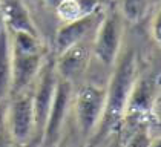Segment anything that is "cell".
Returning <instances> with one entry per match:
<instances>
[{
  "label": "cell",
  "instance_id": "6da1fadb",
  "mask_svg": "<svg viewBox=\"0 0 161 147\" xmlns=\"http://www.w3.org/2000/svg\"><path fill=\"white\" fill-rule=\"evenodd\" d=\"M138 78L135 52L129 49L121 58H117L115 69L109 81V87H106V101L104 110L98 122L97 130L94 132V138L91 147L103 141L108 135L120 130L124 124L126 107L129 103V97Z\"/></svg>",
  "mask_w": 161,
  "mask_h": 147
},
{
  "label": "cell",
  "instance_id": "7a4b0ae2",
  "mask_svg": "<svg viewBox=\"0 0 161 147\" xmlns=\"http://www.w3.org/2000/svg\"><path fill=\"white\" fill-rule=\"evenodd\" d=\"M106 101V87L85 84L75 94L77 126L83 136H89L98 127Z\"/></svg>",
  "mask_w": 161,
  "mask_h": 147
},
{
  "label": "cell",
  "instance_id": "3957f363",
  "mask_svg": "<svg viewBox=\"0 0 161 147\" xmlns=\"http://www.w3.org/2000/svg\"><path fill=\"white\" fill-rule=\"evenodd\" d=\"M92 51L95 57L104 66H112L120 55L121 38H123V22L121 14L117 11L104 12L103 20L95 31Z\"/></svg>",
  "mask_w": 161,
  "mask_h": 147
},
{
  "label": "cell",
  "instance_id": "277c9868",
  "mask_svg": "<svg viewBox=\"0 0 161 147\" xmlns=\"http://www.w3.org/2000/svg\"><path fill=\"white\" fill-rule=\"evenodd\" d=\"M37 87L32 95V103H34V117H36V135L42 139L43 129L49 115V109L55 94V86L58 75L55 72V61L45 60L43 66L37 75Z\"/></svg>",
  "mask_w": 161,
  "mask_h": 147
},
{
  "label": "cell",
  "instance_id": "5b68a950",
  "mask_svg": "<svg viewBox=\"0 0 161 147\" xmlns=\"http://www.w3.org/2000/svg\"><path fill=\"white\" fill-rule=\"evenodd\" d=\"M8 133L14 143H28L36 135L34 103L31 94H19L8 110Z\"/></svg>",
  "mask_w": 161,
  "mask_h": 147
},
{
  "label": "cell",
  "instance_id": "8992f818",
  "mask_svg": "<svg viewBox=\"0 0 161 147\" xmlns=\"http://www.w3.org/2000/svg\"><path fill=\"white\" fill-rule=\"evenodd\" d=\"M71 92H72L71 83L58 78L57 86H55L54 100H52L49 109V115H48V120H46L45 129H43V135H42V146L43 147H54L57 144V141L60 139L63 122L68 115L69 103H71Z\"/></svg>",
  "mask_w": 161,
  "mask_h": 147
},
{
  "label": "cell",
  "instance_id": "52a82bcc",
  "mask_svg": "<svg viewBox=\"0 0 161 147\" xmlns=\"http://www.w3.org/2000/svg\"><path fill=\"white\" fill-rule=\"evenodd\" d=\"M103 15H104V12L100 9V11L89 14L83 19L66 22V24H63L55 35L54 46H55L57 54L66 51L68 48L74 46L80 41H85L89 37L95 35V31L103 20Z\"/></svg>",
  "mask_w": 161,
  "mask_h": 147
},
{
  "label": "cell",
  "instance_id": "ba28073f",
  "mask_svg": "<svg viewBox=\"0 0 161 147\" xmlns=\"http://www.w3.org/2000/svg\"><path fill=\"white\" fill-rule=\"evenodd\" d=\"M91 51H92V45L87 40H85L60 52L55 61V72L58 78L69 81L71 84L72 81L78 80L86 72L91 60Z\"/></svg>",
  "mask_w": 161,
  "mask_h": 147
},
{
  "label": "cell",
  "instance_id": "9c48e42d",
  "mask_svg": "<svg viewBox=\"0 0 161 147\" xmlns=\"http://www.w3.org/2000/svg\"><path fill=\"white\" fill-rule=\"evenodd\" d=\"M157 97V80L153 77L149 78H136V83L129 97L126 107L124 122L130 118L146 120L153 110V101Z\"/></svg>",
  "mask_w": 161,
  "mask_h": 147
},
{
  "label": "cell",
  "instance_id": "30bf717a",
  "mask_svg": "<svg viewBox=\"0 0 161 147\" xmlns=\"http://www.w3.org/2000/svg\"><path fill=\"white\" fill-rule=\"evenodd\" d=\"M45 54L31 55H13V78H11V95L23 94L25 89L36 81L38 72L43 66Z\"/></svg>",
  "mask_w": 161,
  "mask_h": 147
},
{
  "label": "cell",
  "instance_id": "8fae6325",
  "mask_svg": "<svg viewBox=\"0 0 161 147\" xmlns=\"http://www.w3.org/2000/svg\"><path fill=\"white\" fill-rule=\"evenodd\" d=\"M0 12L5 28L11 29L13 32H29L38 35L37 28L34 26V22L22 0H2Z\"/></svg>",
  "mask_w": 161,
  "mask_h": 147
},
{
  "label": "cell",
  "instance_id": "7c38bea8",
  "mask_svg": "<svg viewBox=\"0 0 161 147\" xmlns=\"http://www.w3.org/2000/svg\"><path fill=\"white\" fill-rule=\"evenodd\" d=\"M11 78H13V52L8 29L0 31V101L11 94Z\"/></svg>",
  "mask_w": 161,
  "mask_h": 147
},
{
  "label": "cell",
  "instance_id": "4fadbf2b",
  "mask_svg": "<svg viewBox=\"0 0 161 147\" xmlns=\"http://www.w3.org/2000/svg\"><path fill=\"white\" fill-rule=\"evenodd\" d=\"M100 9H101L100 0H63L55 8L57 15L63 22L78 20Z\"/></svg>",
  "mask_w": 161,
  "mask_h": 147
},
{
  "label": "cell",
  "instance_id": "5bb4252c",
  "mask_svg": "<svg viewBox=\"0 0 161 147\" xmlns=\"http://www.w3.org/2000/svg\"><path fill=\"white\" fill-rule=\"evenodd\" d=\"M13 55H31L43 52L38 35L29 32H14V40L11 45Z\"/></svg>",
  "mask_w": 161,
  "mask_h": 147
},
{
  "label": "cell",
  "instance_id": "9a60e30c",
  "mask_svg": "<svg viewBox=\"0 0 161 147\" xmlns=\"http://www.w3.org/2000/svg\"><path fill=\"white\" fill-rule=\"evenodd\" d=\"M118 2H120L121 15L129 22L141 20L147 11L149 0H118Z\"/></svg>",
  "mask_w": 161,
  "mask_h": 147
},
{
  "label": "cell",
  "instance_id": "2e32d148",
  "mask_svg": "<svg viewBox=\"0 0 161 147\" xmlns=\"http://www.w3.org/2000/svg\"><path fill=\"white\" fill-rule=\"evenodd\" d=\"M124 147H152V136L149 126H144L143 129H138L135 133L129 138Z\"/></svg>",
  "mask_w": 161,
  "mask_h": 147
},
{
  "label": "cell",
  "instance_id": "e0dca14e",
  "mask_svg": "<svg viewBox=\"0 0 161 147\" xmlns=\"http://www.w3.org/2000/svg\"><path fill=\"white\" fill-rule=\"evenodd\" d=\"M152 35L157 41H160V35H161V31H160V14L155 15L153 19V23H152Z\"/></svg>",
  "mask_w": 161,
  "mask_h": 147
},
{
  "label": "cell",
  "instance_id": "ac0fdd59",
  "mask_svg": "<svg viewBox=\"0 0 161 147\" xmlns=\"http://www.w3.org/2000/svg\"><path fill=\"white\" fill-rule=\"evenodd\" d=\"M42 144V141L38 139L37 141V138H32L31 141H28V143H14L13 141V144H11V147H38Z\"/></svg>",
  "mask_w": 161,
  "mask_h": 147
},
{
  "label": "cell",
  "instance_id": "d6986e66",
  "mask_svg": "<svg viewBox=\"0 0 161 147\" xmlns=\"http://www.w3.org/2000/svg\"><path fill=\"white\" fill-rule=\"evenodd\" d=\"M11 144H13V139L9 133L0 132V147H11Z\"/></svg>",
  "mask_w": 161,
  "mask_h": 147
},
{
  "label": "cell",
  "instance_id": "ffe728a7",
  "mask_svg": "<svg viewBox=\"0 0 161 147\" xmlns=\"http://www.w3.org/2000/svg\"><path fill=\"white\" fill-rule=\"evenodd\" d=\"M63 0H46V3L49 5V6H52V8H57L60 3H62Z\"/></svg>",
  "mask_w": 161,
  "mask_h": 147
},
{
  "label": "cell",
  "instance_id": "44dd1931",
  "mask_svg": "<svg viewBox=\"0 0 161 147\" xmlns=\"http://www.w3.org/2000/svg\"><path fill=\"white\" fill-rule=\"evenodd\" d=\"M5 29V24H3V19H2V12H0V31Z\"/></svg>",
  "mask_w": 161,
  "mask_h": 147
}]
</instances>
